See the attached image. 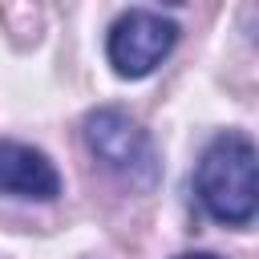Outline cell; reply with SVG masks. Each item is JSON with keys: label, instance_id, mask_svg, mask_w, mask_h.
Instances as JSON below:
<instances>
[{"label": "cell", "instance_id": "cell-1", "mask_svg": "<svg viewBox=\"0 0 259 259\" xmlns=\"http://www.w3.org/2000/svg\"><path fill=\"white\" fill-rule=\"evenodd\" d=\"M194 190L198 202L214 223L227 227H247L259 206V186H255V146L247 134H219L194 170Z\"/></svg>", "mask_w": 259, "mask_h": 259}, {"label": "cell", "instance_id": "cell-5", "mask_svg": "<svg viewBox=\"0 0 259 259\" xmlns=\"http://www.w3.org/2000/svg\"><path fill=\"white\" fill-rule=\"evenodd\" d=\"M178 259H219V255H210V251H194V255H178Z\"/></svg>", "mask_w": 259, "mask_h": 259}, {"label": "cell", "instance_id": "cell-4", "mask_svg": "<svg viewBox=\"0 0 259 259\" xmlns=\"http://www.w3.org/2000/svg\"><path fill=\"white\" fill-rule=\"evenodd\" d=\"M0 194L49 202L61 194V174L40 150L24 142H0Z\"/></svg>", "mask_w": 259, "mask_h": 259}, {"label": "cell", "instance_id": "cell-2", "mask_svg": "<svg viewBox=\"0 0 259 259\" xmlns=\"http://www.w3.org/2000/svg\"><path fill=\"white\" fill-rule=\"evenodd\" d=\"M85 142H89L93 158H97L105 170H113V174H121V178L154 182V170H158L154 146H150L146 130H142L130 113L109 109V105L97 109V113H89V117H85Z\"/></svg>", "mask_w": 259, "mask_h": 259}, {"label": "cell", "instance_id": "cell-3", "mask_svg": "<svg viewBox=\"0 0 259 259\" xmlns=\"http://www.w3.org/2000/svg\"><path fill=\"white\" fill-rule=\"evenodd\" d=\"M178 24L150 8H130L109 28V65L117 77H146L162 65V57L174 49Z\"/></svg>", "mask_w": 259, "mask_h": 259}]
</instances>
